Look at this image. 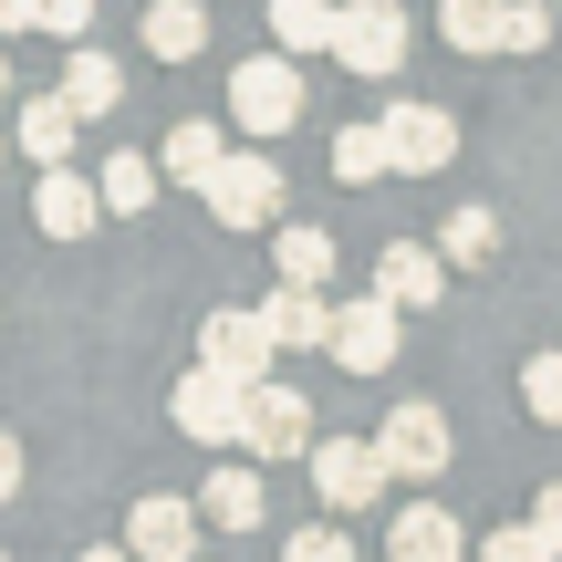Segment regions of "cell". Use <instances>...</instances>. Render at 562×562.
Segmentation results:
<instances>
[{"mask_svg": "<svg viewBox=\"0 0 562 562\" xmlns=\"http://www.w3.org/2000/svg\"><path fill=\"white\" fill-rule=\"evenodd\" d=\"M271 271H281V281H334V229L271 220Z\"/></svg>", "mask_w": 562, "mask_h": 562, "instance_id": "obj_21", "label": "cell"}, {"mask_svg": "<svg viewBox=\"0 0 562 562\" xmlns=\"http://www.w3.org/2000/svg\"><path fill=\"white\" fill-rule=\"evenodd\" d=\"M229 125L240 136H292L302 125V53H261L229 74Z\"/></svg>", "mask_w": 562, "mask_h": 562, "instance_id": "obj_1", "label": "cell"}, {"mask_svg": "<svg viewBox=\"0 0 562 562\" xmlns=\"http://www.w3.org/2000/svg\"><path fill=\"white\" fill-rule=\"evenodd\" d=\"M125 552H136V562H188V552H199V501L146 490V501L125 510Z\"/></svg>", "mask_w": 562, "mask_h": 562, "instance_id": "obj_12", "label": "cell"}, {"mask_svg": "<svg viewBox=\"0 0 562 562\" xmlns=\"http://www.w3.org/2000/svg\"><path fill=\"white\" fill-rule=\"evenodd\" d=\"M74 136H83V115L63 104V83H53V94H21V125H11V146H21L32 167H63V157H74Z\"/></svg>", "mask_w": 562, "mask_h": 562, "instance_id": "obj_16", "label": "cell"}, {"mask_svg": "<svg viewBox=\"0 0 562 562\" xmlns=\"http://www.w3.org/2000/svg\"><path fill=\"white\" fill-rule=\"evenodd\" d=\"M199 364H209V375H229V385H261V375H271L261 313H229V302H220V313L199 323Z\"/></svg>", "mask_w": 562, "mask_h": 562, "instance_id": "obj_11", "label": "cell"}, {"mask_svg": "<svg viewBox=\"0 0 562 562\" xmlns=\"http://www.w3.org/2000/svg\"><path fill=\"white\" fill-rule=\"evenodd\" d=\"M313 490H323V510H344V521L385 510V459H375V438H313Z\"/></svg>", "mask_w": 562, "mask_h": 562, "instance_id": "obj_5", "label": "cell"}, {"mask_svg": "<svg viewBox=\"0 0 562 562\" xmlns=\"http://www.w3.org/2000/svg\"><path fill=\"white\" fill-rule=\"evenodd\" d=\"M240 396L250 385H229V375H178V396H167V417H178V438H199L209 459H220V448H240Z\"/></svg>", "mask_w": 562, "mask_h": 562, "instance_id": "obj_9", "label": "cell"}, {"mask_svg": "<svg viewBox=\"0 0 562 562\" xmlns=\"http://www.w3.org/2000/svg\"><path fill=\"white\" fill-rule=\"evenodd\" d=\"M531 531H542V542H552V562H562V480L542 490V501H531Z\"/></svg>", "mask_w": 562, "mask_h": 562, "instance_id": "obj_32", "label": "cell"}, {"mask_svg": "<svg viewBox=\"0 0 562 562\" xmlns=\"http://www.w3.org/2000/svg\"><path fill=\"white\" fill-rule=\"evenodd\" d=\"M469 552V531H459V510H385V562H459Z\"/></svg>", "mask_w": 562, "mask_h": 562, "instance_id": "obj_15", "label": "cell"}, {"mask_svg": "<svg viewBox=\"0 0 562 562\" xmlns=\"http://www.w3.org/2000/svg\"><path fill=\"white\" fill-rule=\"evenodd\" d=\"M11 32H42V0H0V42Z\"/></svg>", "mask_w": 562, "mask_h": 562, "instance_id": "obj_33", "label": "cell"}, {"mask_svg": "<svg viewBox=\"0 0 562 562\" xmlns=\"http://www.w3.org/2000/svg\"><path fill=\"white\" fill-rule=\"evenodd\" d=\"M281 562H355V531H344V521H313V531L281 542Z\"/></svg>", "mask_w": 562, "mask_h": 562, "instance_id": "obj_28", "label": "cell"}, {"mask_svg": "<svg viewBox=\"0 0 562 562\" xmlns=\"http://www.w3.org/2000/svg\"><path fill=\"white\" fill-rule=\"evenodd\" d=\"M375 292L396 302V313H427V302L448 292V250H438V240H385V261H375Z\"/></svg>", "mask_w": 562, "mask_h": 562, "instance_id": "obj_14", "label": "cell"}, {"mask_svg": "<svg viewBox=\"0 0 562 562\" xmlns=\"http://www.w3.org/2000/svg\"><path fill=\"white\" fill-rule=\"evenodd\" d=\"M136 42H146L157 63H199V53H209V11H199V0H157V11L136 21Z\"/></svg>", "mask_w": 562, "mask_h": 562, "instance_id": "obj_19", "label": "cell"}, {"mask_svg": "<svg viewBox=\"0 0 562 562\" xmlns=\"http://www.w3.org/2000/svg\"><path fill=\"white\" fill-rule=\"evenodd\" d=\"M0 167H11V136H0Z\"/></svg>", "mask_w": 562, "mask_h": 562, "instance_id": "obj_37", "label": "cell"}, {"mask_svg": "<svg viewBox=\"0 0 562 562\" xmlns=\"http://www.w3.org/2000/svg\"><path fill=\"white\" fill-rule=\"evenodd\" d=\"M375 136H385V178H438V167L459 157V125H448L438 104H417V94H385Z\"/></svg>", "mask_w": 562, "mask_h": 562, "instance_id": "obj_2", "label": "cell"}, {"mask_svg": "<svg viewBox=\"0 0 562 562\" xmlns=\"http://www.w3.org/2000/svg\"><path fill=\"white\" fill-rule=\"evenodd\" d=\"M94 188H104V220H146V209H157V188H167V167L125 146V157H104V167H94Z\"/></svg>", "mask_w": 562, "mask_h": 562, "instance_id": "obj_18", "label": "cell"}, {"mask_svg": "<svg viewBox=\"0 0 562 562\" xmlns=\"http://www.w3.org/2000/svg\"><path fill=\"white\" fill-rule=\"evenodd\" d=\"M448 417L427 396H406V406H385V427H375V459H385V480H438L448 469Z\"/></svg>", "mask_w": 562, "mask_h": 562, "instance_id": "obj_7", "label": "cell"}, {"mask_svg": "<svg viewBox=\"0 0 562 562\" xmlns=\"http://www.w3.org/2000/svg\"><path fill=\"white\" fill-rule=\"evenodd\" d=\"M396 334H406V313L385 292H364V302H334V344H323V355H334L344 375H385V364L406 355Z\"/></svg>", "mask_w": 562, "mask_h": 562, "instance_id": "obj_6", "label": "cell"}, {"mask_svg": "<svg viewBox=\"0 0 562 562\" xmlns=\"http://www.w3.org/2000/svg\"><path fill=\"white\" fill-rule=\"evenodd\" d=\"M42 32H63V42H83V32H94V0H42Z\"/></svg>", "mask_w": 562, "mask_h": 562, "instance_id": "obj_31", "label": "cell"}, {"mask_svg": "<svg viewBox=\"0 0 562 562\" xmlns=\"http://www.w3.org/2000/svg\"><path fill=\"white\" fill-rule=\"evenodd\" d=\"M63 104H74L83 125H94V115H115V104H125V74H115V53H94V42H83V53L63 63Z\"/></svg>", "mask_w": 562, "mask_h": 562, "instance_id": "obj_20", "label": "cell"}, {"mask_svg": "<svg viewBox=\"0 0 562 562\" xmlns=\"http://www.w3.org/2000/svg\"><path fill=\"white\" fill-rule=\"evenodd\" d=\"M438 250H448V261H469V271H480L490 250H501V220H490V209H448V229H438Z\"/></svg>", "mask_w": 562, "mask_h": 562, "instance_id": "obj_25", "label": "cell"}, {"mask_svg": "<svg viewBox=\"0 0 562 562\" xmlns=\"http://www.w3.org/2000/svg\"><path fill=\"white\" fill-rule=\"evenodd\" d=\"M0 104H11V53H0Z\"/></svg>", "mask_w": 562, "mask_h": 562, "instance_id": "obj_36", "label": "cell"}, {"mask_svg": "<svg viewBox=\"0 0 562 562\" xmlns=\"http://www.w3.org/2000/svg\"><path fill=\"white\" fill-rule=\"evenodd\" d=\"M334 63L364 74V83H385L406 63V11H396V0H344V11H334Z\"/></svg>", "mask_w": 562, "mask_h": 562, "instance_id": "obj_4", "label": "cell"}, {"mask_svg": "<svg viewBox=\"0 0 562 562\" xmlns=\"http://www.w3.org/2000/svg\"><path fill=\"white\" fill-rule=\"evenodd\" d=\"M199 521H220V531H261V459H220L199 480Z\"/></svg>", "mask_w": 562, "mask_h": 562, "instance_id": "obj_17", "label": "cell"}, {"mask_svg": "<svg viewBox=\"0 0 562 562\" xmlns=\"http://www.w3.org/2000/svg\"><path fill=\"white\" fill-rule=\"evenodd\" d=\"M501 21H510V0H438V42L448 53H501Z\"/></svg>", "mask_w": 562, "mask_h": 562, "instance_id": "obj_22", "label": "cell"}, {"mask_svg": "<svg viewBox=\"0 0 562 562\" xmlns=\"http://www.w3.org/2000/svg\"><path fill=\"white\" fill-rule=\"evenodd\" d=\"M501 53H552V11H542V0H510V21H501Z\"/></svg>", "mask_w": 562, "mask_h": 562, "instance_id": "obj_29", "label": "cell"}, {"mask_svg": "<svg viewBox=\"0 0 562 562\" xmlns=\"http://www.w3.org/2000/svg\"><path fill=\"white\" fill-rule=\"evenodd\" d=\"M32 229H42V240H94V229H104V188L74 178V157L42 167V178H32Z\"/></svg>", "mask_w": 562, "mask_h": 562, "instance_id": "obj_10", "label": "cell"}, {"mask_svg": "<svg viewBox=\"0 0 562 562\" xmlns=\"http://www.w3.org/2000/svg\"><path fill=\"white\" fill-rule=\"evenodd\" d=\"M83 562H136V552H125V542H94V552H83Z\"/></svg>", "mask_w": 562, "mask_h": 562, "instance_id": "obj_35", "label": "cell"}, {"mask_svg": "<svg viewBox=\"0 0 562 562\" xmlns=\"http://www.w3.org/2000/svg\"><path fill=\"white\" fill-rule=\"evenodd\" d=\"M480 562H552V542L531 521H510V531H490V542H480Z\"/></svg>", "mask_w": 562, "mask_h": 562, "instance_id": "obj_30", "label": "cell"}, {"mask_svg": "<svg viewBox=\"0 0 562 562\" xmlns=\"http://www.w3.org/2000/svg\"><path fill=\"white\" fill-rule=\"evenodd\" d=\"M11 490H21V438L0 427V501H11Z\"/></svg>", "mask_w": 562, "mask_h": 562, "instance_id": "obj_34", "label": "cell"}, {"mask_svg": "<svg viewBox=\"0 0 562 562\" xmlns=\"http://www.w3.org/2000/svg\"><path fill=\"white\" fill-rule=\"evenodd\" d=\"M0 562H11V552H0Z\"/></svg>", "mask_w": 562, "mask_h": 562, "instance_id": "obj_38", "label": "cell"}, {"mask_svg": "<svg viewBox=\"0 0 562 562\" xmlns=\"http://www.w3.org/2000/svg\"><path fill=\"white\" fill-rule=\"evenodd\" d=\"M261 334L271 355H313V344H334V302H323V281H281L261 302Z\"/></svg>", "mask_w": 562, "mask_h": 562, "instance_id": "obj_13", "label": "cell"}, {"mask_svg": "<svg viewBox=\"0 0 562 562\" xmlns=\"http://www.w3.org/2000/svg\"><path fill=\"white\" fill-rule=\"evenodd\" d=\"M240 448L250 459H302L313 448V406H302V385H281V375H261L240 396Z\"/></svg>", "mask_w": 562, "mask_h": 562, "instance_id": "obj_8", "label": "cell"}, {"mask_svg": "<svg viewBox=\"0 0 562 562\" xmlns=\"http://www.w3.org/2000/svg\"><path fill=\"white\" fill-rule=\"evenodd\" d=\"M334 178L344 188H375L385 178V136H375V125H344V136H334Z\"/></svg>", "mask_w": 562, "mask_h": 562, "instance_id": "obj_26", "label": "cell"}, {"mask_svg": "<svg viewBox=\"0 0 562 562\" xmlns=\"http://www.w3.org/2000/svg\"><path fill=\"white\" fill-rule=\"evenodd\" d=\"M521 406H531L542 427H562V344H552V355H531V364H521Z\"/></svg>", "mask_w": 562, "mask_h": 562, "instance_id": "obj_27", "label": "cell"}, {"mask_svg": "<svg viewBox=\"0 0 562 562\" xmlns=\"http://www.w3.org/2000/svg\"><path fill=\"white\" fill-rule=\"evenodd\" d=\"M220 157H229V146H220V125H209V115H188L178 125V136H167V178H188V188H209V178H220Z\"/></svg>", "mask_w": 562, "mask_h": 562, "instance_id": "obj_24", "label": "cell"}, {"mask_svg": "<svg viewBox=\"0 0 562 562\" xmlns=\"http://www.w3.org/2000/svg\"><path fill=\"white\" fill-rule=\"evenodd\" d=\"M199 199H209V220H220V229H271L281 220V167L261 157V146H229L220 178H209Z\"/></svg>", "mask_w": 562, "mask_h": 562, "instance_id": "obj_3", "label": "cell"}, {"mask_svg": "<svg viewBox=\"0 0 562 562\" xmlns=\"http://www.w3.org/2000/svg\"><path fill=\"white\" fill-rule=\"evenodd\" d=\"M334 11L344 0H271V42L281 53H334Z\"/></svg>", "mask_w": 562, "mask_h": 562, "instance_id": "obj_23", "label": "cell"}]
</instances>
